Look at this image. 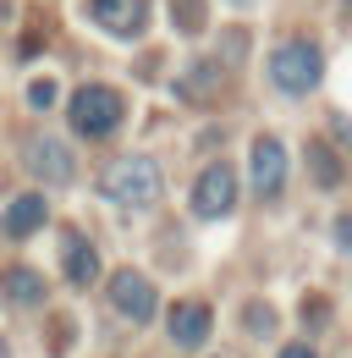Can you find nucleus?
<instances>
[{
  "label": "nucleus",
  "mask_w": 352,
  "mask_h": 358,
  "mask_svg": "<svg viewBox=\"0 0 352 358\" xmlns=\"http://www.w3.org/2000/svg\"><path fill=\"white\" fill-rule=\"evenodd\" d=\"M28 105H34V110H50V105H55V83H50V78H34V83H28Z\"/></svg>",
  "instance_id": "nucleus-15"
},
{
  "label": "nucleus",
  "mask_w": 352,
  "mask_h": 358,
  "mask_svg": "<svg viewBox=\"0 0 352 358\" xmlns=\"http://www.w3.org/2000/svg\"><path fill=\"white\" fill-rule=\"evenodd\" d=\"M105 199L110 204H127V210H143V204H154L160 199V166L149 160V155H122L110 171H105Z\"/></svg>",
  "instance_id": "nucleus-2"
},
{
  "label": "nucleus",
  "mask_w": 352,
  "mask_h": 358,
  "mask_svg": "<svg viewBox=\"0 0 352 358\" xmlns=\"http://www.w3.org/2000/svg\"><path fill=\"white\" fill-rule=\"evenodd\" d=\"M281 358H314V348H308V342H292V348H286Z\"/></svg>",
  "instance_id": "nucleus-16"
},
{
  "label": "nucleus",
  "mask_w": 352,
  "mask_h": 358,
  "mask_svg": "<svg viewBox=\"0 0 352 358\" xmlns=\"http://www.w3.org/2000/svg\"><path fill=\"white\" fill-rule=\"evenodd\" d=\"M61 265H66V281H72V287H88V281L99 275V254H94V243H88L83 231H66V237H61Z\"/></svg>",
  "instance_id": "nucleus-10"
},
{
  "label": "nucleus",
  "mask_w": 352,
  "mask_h": 358,
  "mask_svg": "<svg viewBox=\"0 0 352 358\" xmlns=\"http://www.w3.org/2000/svg\"><path fill=\"white\" fill-rule=\"evenodd\" d=\"M0 358H6V342H0Z\"/></svg>",
  "instance_id": "nucleus-18"
},
{
  "label": "nucleus",
  "mask_w": 352,
  "mask_h": 358,
  "mask_svg": "<svg viewBox=\"0 0 352 358\" xmlns=\"http://www.w3.org/2000/svg\"><path fill=\"white\" fill-rule=\"evenodd\" d=\"M66 116H72V133L110 138L116 127H122V94L105 89V83H83V89L66 99Z\"/></svg>",
  "instance_id": "nucleus-3"
},
{
  "label": "nucleus",
  "mask_w": 352,
  "mask_h": 358,
  "mask_svg": "<svg viewBox=\"0 0 352 358\" xmlns=\"http://www.w3.org/2000/svg\"><path fill=\"white\" fill-rule=\"evenodd\" d=\"M319 78H325V55H319L314 39H286V45H275V55H270V83L281 94L303 99V94L319 89Z\"/></svg>",
  "instance_id": "nucleus-1"
},
{
  "label": "nucleus",
  "mask_w": 352,
  "mask_h": 358,
  "mask_svg": "<svg viewBox=\"0 0 352 358\" xmlns=\"http://www.w3.org/2000/svg\"><path fill=\"white\" fill-rule=\"evenodd\" d=\"M0 292H6V303H17V309H39L44 298H50V287H44V275L34 265H11L6 281H0Z\"/></svg>",
  "instance_id": "nucleus-11"
},
{
  "label": "nucleus",
  "mask_w": 352,
  "mask_h": 358,
  "mask_svg": "<svg viewBox=\"0 0 352 358\" xmlns=\"http://www.w3.org/2000/svg\"><path fill=\"white\" fill-rule=\"evenodd\" d=\"M231 204H237V171L231 166H204L198 182H193V215L220 221V215H231Z\"/></svg>",
  "instance_id": "nucleus-4"
},
{
  "label": "nucleus",
  "mask_w": 352,
  "mask_h": 358,
  "mask_svg": "<svg viewBox=\"0 0 352 358\" xmlns=\"http://www.w3.org/2000/svg\"><path fill=\"white\" fill-rule=\"evenodd\" d=\"M254 193L259 199H275L281 193V182H286V149L275 143V138H254Z\"/></svg>",
  "instance_id": "nucleus-8"
},
{
  "label": "nucleus",
  "mask_w": 352,
  "mask_h": 358,
  "mask_svg": "<svg viewBox=\"0 0 352 358\" xmlns=\"http://www.w3.org/2000/svg\"><path fill=\"white\" fill-rule=\"evenodd\" d=\"M347 17H352V6H347Z\"/></svg>",
  "instance_id": "nucleus-19"
},
{
  "label": "nucleus",
  "mask_w": 352,
  "mask_h": 358,
  "mask_svg": "<svg viewBox=\"0 0 352 358\" xmlns=\"http://www.w3.org/2000/svg\"><path fill=\"white\" fill-rule=\"evenodd\" d=\"M336 237H342V248H352V215H342V231H336Z\"/></svg>",
  "instance_id": "nucleus-17"
},
{
  "label": "nucleus",
  "mask_w": 352,
  "mask_h": 358,
  "mask_svg": "<svg viewBox=\"0 0 352 358\" xmlns=\"http://www.w3.org/2000/svg\"><path fill=\"white\" fill-rule=\"evenodd\" d=\"M88 17L116 39H138L149 28V0H88Z\"/></svg>",
  "instance_id": "nucleus-7"
},
{
  "label": "nucleus",
  "mask_w": 352,
  "mask_h": 358,
  "mask_svg": "<svg viewBox=\"0 0 352 358\" xmlns=\"http://www.w3.org/2000/svg\"><path fill=\"white\" fill-rule=\"evenodd\" d=\"M308 160H314V182H319V187H336V182H342V166L325 155V143H314V149H308Z\"/></svg>",
  "instance_id": "nucleus-14"
},
{
  "label": "nucleus",
  "mask_w": 352,
  "mask_h": 358,
  "mask_svg": "<svg viewBox=\"0 0 352 358\" xmlns=\"http://www.w3.org/2000/svg\"><path fill=\"white\" fill-rule=\"evenodd\" d=\"M44 221H50V204H44L39 193H22V199H11V204H6L0 231H6V237H34Z\"/></svg>",
  "instance_id": "nucleus-9"
},
{
  "label": "nucleus",
  "mask_w": 352,
  "mask_h": 358,
  "mask_svg": "<svg viewBox=\"0 0 352 358\" xmlns=\"http://www.w3.org/2000/svg\"><path fill=\"white\" fill-rule=\"evenodd\" d=\"M176 94H182V99H215V94H220V66H215V61L187 66V72L176 78Z\"/></svg>",
  "instance_id": "nucleus-13"
},
{
  "label": "nucleus",
  "mask_w": 352,
  "mask_h": 358,
  "mask_svg": "<svg viewBox=\"0 0 352 358\" xmlns=\"http://www.w3.org/2000/svg\"><path fill=\"white\" fill-rule=\"evenodd\" d=\"M171 342L176 348H204L210 342V309L204 303H176L171 309Z\"/></svg>",
  "instance_id": "nucleus-12"
},
{
  "label": "nucleus",
  "mask_w": 352,
  "mask_h": 358,
  "mask_svg": "<svg viewBox=\"0 0 352 358\" xmlns=\"http://www.w3.org/2000/svg\"><path fill=\"white\" fill-rule=\"evenodd\" d=\"M22 160H28V171H34V177L55 182V187H66V182L78 177V155L66 149V138H50V133L28 138V149H22Z\"/></svg>",
  "instance_id": "nucleus-5"
},
{
  "label": "nucleus",
  "mask_w": 352,
  "mask_h": 358,
  "mask_svg": "<svg viewBox=\"0 0 352 358\" xmlns=\"http://www.w3.org/2000/svg\"><path fill=\"white\" fill-rule=\"evenodd\" d=\"M110 303L127 314L132 325L154 320V309H160V298H154V281H149L143 270H116V275H110Z\"/></svg>",
  "instance_id": "nucleus-6"
}]
</instances>
